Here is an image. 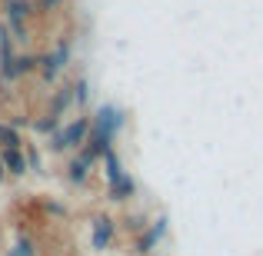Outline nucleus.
Returning <instances> with one entry per match:
<instances>
[{"instance_id":"nucleus-5","label":"nucleus","mask_w":263,"mask_h":256,"mask_svg":"<svg viewBox=\"0 0 263 256\" xmlns=\"http://www.w3.org/2000/svg\"><path fill=\"white\" fill-rule=\"evenodd\" d=\"M107 240H110V220L100 216V220H97V230H93V246H97V250H103Z\"/></svg>"},{"instance_id":"nucleus-6","label":"nucleus","mask_w":263,"mask_h":256,"mask_svg":"<svg viewBox=\"0 0 263 256\" xmlns=\"http://www.w3.org/2000/svg\"><path fill=\"white\" fill-rule=\"evenodd\" d=\"M0 53H4V73L10 77L13 73V57H10V40H7V33H0Z\"/></svg>"},{"instance_id":"nucleus-11","label":"nucleus","mask_w":263,"mask_h":256,"mask_svg":"<svg viewBox=\"0 0 263 256\" xmlns=\"http://www.w3.org/2000/svg\"><path fill=\"white\" fill-rule=\"evenodd\" d=\"M10 256H30V243H20V246H17V250H13Z\"/></svg>"},{"instance_id":"nucleus-9","label":"nucleus","mask_w":263,"mask_h":256,"mask_svg":"<svg viewBox=\"0 0 263 256\" xmlns=\"http://www.w3.org/2000/svg\"><path fill=\"white\" fill-rule=\"evenodd\" d=\"M70 176H73V180H84V176H87V160L73 163V167H70Z\"/></svg>"},{"instance_id":"nucleus-1","label":"nucleus","mask_w":263,"mask_h":256,"mask_svg":"<svg viewBox=\"0 0 263 256\" xmlns=\"http://www.w3.org/2000/svg\"><path fill=\"white\" fill-rule=\"evenodd\" d=\"M107 176H110V186H114L110 193H114L117 200H123L130 190H134V183H130V180H123L120 163H117V156H114V153H107Z\"/></svg>"},{"instance_id":"nucleus-2","label":"nucleus","mask_w":263,"mask_h":256,"mask_svg":"<svg viewBox=\"0 0 263 256\" xmlns=\"http://www.w3.org/2000/svg\"><path fill=\"white\" fill-rule=\"evenodd\" d=\"M84 133H87V120H77V123H70V127H67L64 133L57 136V143H53V147H57V150H67V147H77V143L84 140Z\"/></svg>"},{"instance_id":"nucleus-10","label":"nucleus","mask_w":263,"mask_h":256,"mask_svg":"<svg viewBox=\"0 0 263 256\" xmlns=\"http://www.w3.org/2000/svg\"><path fill=\"white\" fill-rule=\"evenodd\" d=\"M17 70H20V73L33 70V57H20V60H17Z\"/></svg>"},{"instance_id":"nucleus-7","label":"nucleus","mask_w":263,"mask_h":256,"mask_svg":"<svg viewBox=\"0 0 263 256\" xmlns=\"http://www.w3.org/2000/svg\"><path fill=\"white\" fill-rule=\"evenodd\" d=\"M160 233H163V223H157V226H150V230H147V237H143V240H140V250H143V253H147V250H150V246H154V243H157V240H160Z\"/></svg>"},{"instance_id":"nucleus-3","label":"nucleus","mask_w":263,"mask_h":256,"mask_svg":"<svg viewBox=\"0 0 263 256\" xmlns=\"http://www.w3.org/2000/svg\"><path fill=\"white\" fill-rule=\"evenodd\" d=\"M4 163H7V167H10L13 173H24V170H27V160L20 156V150H17V147H7V150H4Z\"/></svg>"},{"instance_id":"nucleus-8","label":"nucleus","mask_w":263,"mask_h":256,"mask_svg":"<svg viewBox=\"0 0 263 256\" xmlns=\"http://www.w3.org/2000/svg\"><path fill=\"white\" fill-rule=\"evenodd\" d=\"M0 140H4L7 147H17V133H13L10 127H0Z\"/></svg>"},{"instance_id":"nucleus-4","label":"nucleus","mask_w":263,"mask_h":256,"mask_svg":"<svg viewBox=\"0 0 263 256\" xmlns=\"http://www.w3.org/2000/svg\"><path fill=\"white\" fill-rule=\"evenodd\" d=\"M64 60H67V47H57V53H53V57H47L44 73H47V77H57V70L64 67Z\"/></svg>"}]
</instances>
